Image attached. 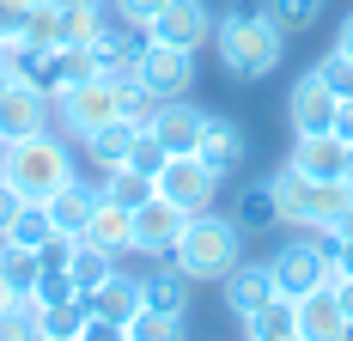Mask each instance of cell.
Here are the masks:
<instances>
[{"instance_id":"5b68a950","label":"cell","mask_w":353,"mask_h":341,"mask_svg":"<svg viewBox=\"0 0 353 341\" xmlns=\"http://www.w3.org/2000/svg\"><path fill=\"white\" fill-rule=\"evenodd\" d=\"M55 116H61V128H68L73 140L98 135L104 122H116V116H122V79H110V73H92V79L68 86V92L55 98Z\"/></svg>"},{"instance_id":"f35d334b","label":"cell","mask_w":353,"mask_h":341,"mask_svg":"<svg viewBox=\"0 0 353 341\" xmlns=\"http://www.w3.org/2000/svg\"><path fill=\"white\" fill-rule=\"evenodd\" d=\"M329 286H335V299H341V317H347V329H353V274H329Z\"/></svg>"},{"instance_id":"74e56055","label":"cell","mask_w":353,"mask_h":341,"mask_svg":"<svg viewBox=\"0 0 353 341\" xmlns=\"http://www.w3.org/2000/svg\"><path fill=\"white\" fill-rule=\"evenodd\" d=\"M19 207H25V195H19V189H12V183L0 177V238H6V226L19 220Z\"/></svg>"},{"instance_id":"7c38bea8","label":"cell","mask_w":353,"mask_h":341,"mask_svg":"<svg viewBox=\"0 0 353 341\" xmlns=\"http://www.w3.org/2000/svg\"><path fill=\"white\" fill-rule=\"evenodd\" d=\"M299 305V341H341L353 335L347 317H341V299H335V286L323 280V286H311L305 299H292Z\"/></svg>"},{"instance_id":"ab89813d","label":"cell","mask_w":353,"mask_h":341,"mask_svg":"<svg viewBox=\"0 0 353 341\" xmlns=\"http://www.w3.org/2000/svg\"><path fill=\"white\" fill-rule=\"evenodd\" d=\"M329 128L353 146V98H335V122H329Z\"/></svg>"},{"instance_id":"836d02e7","label":"cell","mask_w":353,"mask_h":341,"mask_svg":"<svg viewBox=\"0 0 353 341\" xmlns=\"http://www.w3.org/2000/svg\"><path fill=\"white\" fill-rule=\"evenodd\" d=\"M311 73H317L323 86L335 92V98H353V55H341V49H329V55H323V61H317Z\"/></svg>"},{"instance_id":"f546056e","label":"cell","mask_w":353,"mask_h":341,"mask_svg":"<svg viewBox=\"0 0 353 341\" xmlns=\"http://www.w3.org/2000/svg\"><path fill=\"white\" fill-rule=\"evenodd\" d=\"M122 335L128 341H176L183 335V317H165V311H134V317H128V329H122Z\"/></svg>"},{"instance_id":"bcb514c9","label":"cell","mask_w":353,"mask_h":341,"mask_svg":"<svg viewBox=\"0 0 353 341\" xmlns=\"http://www.w3.org/2000/svg\"><path fill=\"white\" fill-rule=\"evenodd\" d=\"M341 177H347V183H353V146H347V165H341Z\"/></svg>"},{"instance_id":"60d3db41","label":"cell","mask_w":353,"mask_h":341,"mask_svg":"<svg viewBox=\"0 0 353 341\" xmlns=\"http://www.w3.org/2000/svg\"><path fill=\"white\" fill-rule=\"evenodd\" d=\"M49 6H61V12H104V0H49Z\"/></svg>"},{"instance_id":"e0dca14e","label":"cell","mask_w":353,"mask_h":341,"mask_svg":"<svg viewBox=\"0 0 353 341\" xmlns=\"http://www.w3.org/2000/svg\"><path fill=\"white\" fill-rule=\"evenodd\" d=\"M286 122H292V135H317L335 122V92L323 86L317 73H305L299 86H292V98H286Z\"/></svg>"},{"instance_id":"e575fe53","label":"cell","mask_w":353,"mask_h":341,"mask_svg":"<svg viewBox=\"0 0 353 341\" xmlns=\"http://www.w3.org/2000/svg\"><path fill=\"white\" fill-rule=\"evenodd\" d=\"M165 159H171V153L159 146V135H152V128H141V135H134V153H128V165L146 170V177H159V165H165Z\"/></svg>"},{"instance_id":"9c48e42d","label":"cell","mask_w":353,"mask_h":341,"mask_svg":"<svg viewBox=\"0 0 353 341\" xmlns=\"http://www.w3.org/2000/svg\"><path fill=\"white\" fill-rule=\"evenodd\" d=\"M146 37H152V43H176V49H201V43L213 37L208 0H165V6L152 12Z\"/></svg>"},{"instance_id":"d6a6232c","label":"cell","mask_w":353,"mask_h":341,"mask_svg":"<svg viewBox=\"0 0 353 341\" xmlns=\"http://www.w3.org/2000/svg\"><path fill=\"white\" fill-rule=\"evenodd\" d=\"M268 12H274L281 31H311L323 19V0H268Z\"/></svg>"},{"instance_id":"5bb4252c","label":"cell","mask_w":353,"mask_h":341,"mask_svg":"<svg viewBox=\"0 0 353 341\" xmlns=\"http://www.w3.org/2000/svg\"><path fill=\"white\" fill-rule=\"evenodd\" d=\"M79 305H85V317H104V323H116V329H128V317L141 311V280L104 274L92 293H79Z\"/></svg>"},{"instance_id":"cb8c5ba5","label":"cell","mask_w":353,"mask_h":341,"mask_svg":"<svg viewBox=\"0 0 353 341\" xmlns=\"http://www.w3.org/2000/svg\"><path fill=\"white\" fill-rule=\"evenodd\" d=\"M232 220H238V232H268V226H281L274 183H244L238 202H232Z\"/></svg>"},{"instance_id":"6da1fadb","label":"cell","mask_w":353,"mask_h":341,"mask_svg":"<svg viewBox=\"0 0 353 341\" xmlns=\"http://www.w3.org/2000/svg\"><path fill=\"white\" fill-rule=\"evenodd\" d=\"M213 49H219V68L232 79H268L286 55V31L274 25L268 0H232L213 19Z\"/></svg>"},{"instance_id":"3957f363","label":"cell","mask_w":353,"mask_h":341,"mask_svg":"<svg viewBox=\"0 0 353 341\" xmlns=\"http://www.w3.org/2000/svg\"><path fill=\"white\" fill-rule=\"evenodd\" d=\"M238 244H244V232H238V220L232 213H189V226H183V238H176L171 262L189 280H225V274L238 269Z\"/></svg>"},{"instance_id":"603a6c76","label":"cell","mask_w":353,"mask_h":341,"mask_svg":"<svg viewBox=\"0 0 353 341\" xmlns=\"http://www.w3.org/2000/svg\"><path fill=\"white\" fill-rule=\"evenodd\" d=\"M134 135H141V122L116 116V122H104L98 135H85L79 146L92 153V165H98V170H116V165H128V153H134Z\"/></svg>"},{"instance_id":"30bf717a","label":"cell","mask_w":353,"mask_h":341,"mask_svg":"<svg viewBox=\"0 0 353 341\" xmlns=\"http://www.w3.org/2000/svg\"><path fill=\"white\" fill-rule=\"evenodd\" d=\"M183 226H189V213H183L176 202H165V195H152V202L134 207V250L159 262V256H171V250H176Z\"/></svg>"},{"instance_id":"8d00e7d4","label":"cell","mask_w":353,"mask_h":341,"mask_svg":"<svg viewBox=\"0 0 353 341\" xmlns=\"http://www.w3.org/2000/svg\"><path fill=\"white\" fill-rule=\"evenodd\" d=\"M31 6L37 0H0V37L12 43V37L25 31V19H31Z\"/></svg>"},{"instance_id":"4316f807","label":"cell","mask_w":353,"mask_h":341,"mask_svg":"<svg viewBox=\"0 0 353 341\" xmlns=\"http://www.w3.org/2000/svg\"><path fill=\"white\" fill-rule=\"evenodd\" d=\"M43 269H49V256H43V250H31V244H12V238L0 244V274H6L19 293H31V280H37Z\"/></svg>"},{"instance_id":"b9f144b4","label":"cell","mask_w":353,"mask_h":341,"mask_svg":"<svg viewBox=\"0 0 353 341\" xmlns=\"http://www.w3.org/2000/svg\"><path fill=\"white\" fill-rule=\"evenodd\" d=\"M19 305V286H12V280H6V274H0V317H6V311Z\"/></svg>"},{"instance_id":"8fae6325","label":"cell","mask_w":353,"mask_h":341,"mask_svg":"<svg viewBox=\"0 0 353 341\" xmlns=\"http://www.w3.org/2000/svg\"><path fill=\"white\" fill-rule=\"evenodd\" d=\"M49 92H37L31 79H6L0 86V135L6 140H25L37 128H49Z\"/></svg>"},{"instance_id":"7bdbcfd3","label":"cell","mask_w":353,"mask_h":341,"mask_svg":"<svg viewBox=\"0 0 353 341\" xmlns=\"http://www.w3.org/2000/svg\"><path fill=\"white\" fill-rule=\"evenodd\" d=\"M335 49H341V55H353V12L341 19V37H335Z\"/></svg>"},{"instance_id":"d590c367","label":"cell","mask_w":353,"mask_h":341,"mask_svg":"<svg viewBox=\"0 0 353 341\" xmlns=\"http://www.w3.org/2000/svg\"><path fill=\"white\" fill-rule=\"evenodd\" d=\"M110 6H116V19H122V25L146 31V25H152V12H159L165 0H110Z\"/></svg>"},{"instance_id":"4dcf8cb0","label":"cell","mask_w":353,"mask_h":341,"mask_svg":"<svg viewBox=\"0 0 353 341\" xmlns=\"http://www.w3.org/2000/svg\"><path fill=\"white\" fill-rule=\"evenodd\" d=\"M31 299H37L43 311H55V305H73V299H79V286L68 280V269H55V262H49V269L31 280Z\"/></svg>"},{"instance_id":"52a82bcc","label":"cell","mask_w":353,"mask_h":341,"mask_svg":"<svg viewBox=\"0 0 353 341\" xmlns=\"http://www.w3.org/2000/svg\"><path fill=\"white\" fill-rule=\"evenodd\" d=\"M134 79L146 92H159V98H189V86H195V49H176V43H152L146 37Z\"/></svg>"},{"instance_id":"7dc6e473","label":"cell","mask_w":353,"mask_h":341,"mask_svg":"<svg viewBox=\"0 0 353 341\" xmlns=\"http://www.w3.org/2000/svg\"><path fill=\"white\" fill-rule=\"evenodd\" d=\"M6 79H12V73H6V61H0V86H6Z\"/></svg>"},{"instance_id":"1f68e13d","label":"cell","mask_w":353,"mask_h":341,"mask_svg":"<svg viewBox=\"0 0 353 341\" xmlns=\"http://www.w3.org/2000/svg\"><path fill=\"white\" fill-rule=\"evenodd\" d=\"M79 329H85V305H79V299L43 311V341H79Z\"/></svg>"},{"instance_id":"ac0fdd59","label":"cell","mask_w":353,"mask_h":341,"mask_svg":"<svg viewBox=\"0 0 353 341\" xmlns=\"http://www.w3.org/2000/svg\"><path fill=\"white\" fill-rule=\"evenodd\" d=\"M85 244H98V250H110V256H122V250H134V207L110 202V195H98V207H92V220H85V232H79Z\"/></svg>"},{"instance_id":"ba28073f","label":"cell","mask_w":353,"mask_h":341,"mask_svg":"<svg viewBox=\"0 0 353 341\" xmlns=\"http://www.w3.org/2000/svg\"><path fill=\"white\" fill-rule=\"evenodd\" d=\"M268 274H274V286H281L286 299H305V293L323 286L335 269H329V256L317 250V238H299V244H281V250H274Z\"/></svg>"},{"instance_id":"4fadbf2b","label":"cell","mask_w":353,"mask_h":341,"mask_svg":"<svg viewBox=\"0 0 353 341\" xmlns=\"http://www.w3.org/2000/svg\"><path fill=\"white\" fill-rule=\"evenodd\" d=\"M268 299H281V286H274L268 262H238V269L225 274V311H232L238 323H244V317H256Z\"/></svg>"},{"instance_id":"8992f818","label":"cell","mask_w":353,"mask_h":341,"mask_svg":"<svg viewBox=\"0 0 353 341\" xmlns=\"http://www.w3.org/2000/svg\"><path fill=\"white\" fill-rule=\"evenodd\" d=\"M152 183H159V195H165V202H176L183 213H208L225 177H219V170H208L195 153H171V159L159 165V177H152Z\"/></svg>"},{"instance_id":"ffe728a7","label":"cell","mask_w":353,"mask_h":341,"mask_svg":"<svg viewBox=\"0 0 353 341\" xmlns=\"http://www.w3.org/2000/svg\"><path fill=\"white\" fill-rule=\"evenodd\" d=\"M98 195H104V189H92V183H79V177H73V183H61L43 207H49V220H55V232H61V238H79V232H85V220H92V207H98Z\"/></svg>"},{"instance_id":"484cf974","label":"cell","mask_w":353,"mask_h":341,"mask_svg":"<svg viewBox=\"0 0 353 341\" xmlns=\"http://www.w3.org/2000/svg\"><path fill=\"white\" fill-rule=\"evenodd\" d=\"M6 238H12V244H31V250H49L61 232H55V220H49V207H43V202H25V207H19V220L6 226Z\"/></svg>"},{"instance_id":"44dd1931","label":"cell","mask_w":353,"mask_h":341,"mask_svg":"<svg viewBox=\"0 0 353 341\" xmlns=\"http://www.w3.org/2000/svg\"><path fill=\"white\" fill-rule=\"evenodd\" d=\"M128 31H134V25H128ZM128 31H104V25H98V37H92V61H98V73H110V79H134L146 37H128Z\"/></svg>"},{"instance_id":"277c9868","label":"cell","mask_w":353,"mask_h":341,"mask_svg":"<svg viewBox=\"0 0 353 341\" xmlns=\"http://www.w3.org/2000/svg\"><path fill=\"white\" fill-rule=\"evenodd\" d=\"M79 170H73V153L68 140H55L49 128H37V135L12 140L6 146V183L25 195V202H49L61 183H73Z\"/></svg>"},{"instance_id":"7a4b0ae2","label":"cell","mask_w":353,"mask_h":341,"mask_svg":"<svg viewBox=\"0 0 353 341\" xmlns=\"http://www.w3.org/2000/svg\"><path fill=\"white\" fill-rule=\"evenodd\" d=\"M274 183V202H281V220L299 226V232H323V226H341L353 213V183L347 177H305V170L286 165Z\"/></svg>"},{"instance_id":"ee69618b","label":"cell","mask_w":353,"mask_h":341,"mask_svg":"<svg viewBox=\"0 0 353 341\" xmlns=\"http://www.w3.org/2000/svg\"><path fill=\"white\" fill-rule=\"evenodd\" d=\"M335 274H353V238H341V256H335Z\"/></svg>"},{"instance_id":"9a60e30c","label":"cell","mask_w":353,"mask_h":341,"mask_svg":"<svg viewBox=\"0 0 353 341\" xmlns=\"http://www.w3.org/2000/svg\"><path fill=\"white\" fill-rule=\"evenodd\" d=\"M201 122H208V110H195L189 98H165L159 104V116L146 122L165 153H195V140H201Z\"/></svg>"},{"instance_id":"83f0119b","label":"cell","mask_w":353,"mask_h":341,"mask_svg":"<svg viewBox=\"0 0 353 341\" xmlns=\"http://www.w3.org/2000/svg\"><path fill=\"white\" fill-rule=\"evenodd\" d=\"M104 177H110L104 195H110V202H122V207H141V202L159 195V183H152L146 170H134V165H116V170H104Z\"/></svg>"},{"instance_id":"f6af8a7d","label":"cell","mask_w":353,"mask_h":341,"mask_svg":"<svg viewBox=\"0 0 353 341\" xmlns=\"http://www.w3.org/2000/svg\"><path fill=\"white\" fill-rule=\"evenodd\" d=\"M6 146H12V140H6V135H0V177H6Z\"/></svg>"},{"instance_id":"7402d4cb","label":"cell","mask_w":353,"mask_h":341,"mask_svg":"<svg viewBox=\"0 0 353 341\" xmlns=\"http://www.w3.org/2000/svg\"><path fill=\"white\" fill-rule=\"evenodd\" d=\"M141 305L146 311H165V317H183L189 311V274L176 269H152V274H141Z\"/></svg>"},{"instance_id":"c3c4849f","label":"cell","mask_w":353,"mask_h":341,"mask_svg":"<svg viewBox=\"0 0 353 341\" xmlns=\"http://www.w3.org/2000/svg\"><path fill=\"white\" fill-rule=\"evenodd\" d=\"M0 61H6V37H0Z\"/></svg>"},{"instance_id":"2e32d148","label":"cell","mask_w":353,"mask_h":341,"mask_svg":"<svg viewBox=\"0 0 353 341\" xmlns=\"http://www.w3.org/2000/svg\"><path fill=\"white\" fill-rule=\"evenodd\" d=\"M195 159L219 177H232V170L244 165V128L232 122V116H208L201 122V140H195Z\"/></svg>"},{"instance_id":"d6986e66","label":"cell","mask_w":353,"mask_h":341,"mask_svg":"<svg viewBox=\"0 0 353 341\" xmlns=\"http://www.w3.org/2000/svg\"><path fill=\"white\" fill-rule=\"evenodd\" d=\"M292 170H305V177H341L347 165V140L335 135V128H317V135H299L292 140Z\"/></svg>"},{"instance_id":"f1b7e54d","label":"cell","mask_w":353,"mask_h":341,"mask_svg":"<svg viewBox=\"0 0 353 341\" xmlns=\"http://www.w3.org/2000/svg\"><path fill=\"white\" fill-rule=\"evenodd\" d=\"M37 335H43V305L31 293H19V305L0 317V341H37Z\"/></svg>"},{"instance_id":"d4e9b609","label":"cell","mask_w":353,"mask_h":341,"mask_svg":"<svg viewBox=\"0 0 353 341\" xmlns=\"http://www.w3.org/2000/svg\"><path fill=\"white\" fill-rule=\"evenodd\" d=\"M244 335L250 341H292L299 335V305H292V299H268V305L256 311V317H244Z\"/></svg>"}]
</instances>
